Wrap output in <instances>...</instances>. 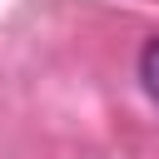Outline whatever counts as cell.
<instances>
[{
    "mask_svg": "<svg viewBox=\"0 0 159 159\" xmlns=\"http://www.w3.org/2000/svg\"><path fill=\"white\" fill-rule=\"evenodd\" d=\"M139 80H144V94L159 104V35L144 40V50H139Z\"/></svg>",
    "mask_w": 159,
    "mask_h": 159,
    "instance_id": "1",
    "label": "cell"
}]
</instances>
